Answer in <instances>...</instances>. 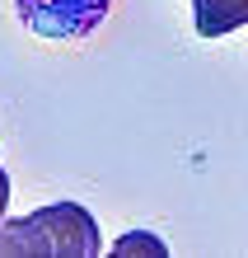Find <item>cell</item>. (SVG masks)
Returning <instances> with one entry per match:
<instances>
[{
  "label": "cell",
  "instance_id": "2",
  "mask_svg": "<svg viewBox=\"0 0 248 258\" xmlns=\"http://www.w3.org/2000/svg\"><path fill=\"white\" fill-rule=\"evenodd\" d=\"M14 10H19V24L33 28L38 38L75 42V38H89L108 19L113 0H14Z\"/></svg>",
  "mask_w": 248,
  "mask_h": 258
},
{
  "label": "cell",
  "instance_id": "1",
  "mask_svg": "<svg viewBox=\"0 0 248 258\" xmlns=\"http://www.w3.org/2000/svg\"><path fill=\"white\" fill-rule=\"evenodd\" d=\"M99 221L80 202H52L0 221V258H99Z\"/></svg>",
  "mask_w": 248,
  "mask_h": 258
},
{
  "label": "cell",
  "instance_id": "3",
  "mask_svg": "<svg viewBox=\"0 0 248 258\" xmlns=\"http://www.w3.org/2000/svg\"><path fill=\"white\" fill-rule=\"evenodd\" d=\"M192 24L201 38H225L248 24V0H192Z\"/></svg>",
  "mask_w": 248,
  "mask_h": 258
},
{
  "label": "cell",
  "instance_id": "4",
  "mask_svg": "<svg viewBox=\"0 0 248 258\" xmlns=\"http://www.w3.org/2000/svg\"><path fill=\"white\" fill-rule=\"evenodd\" d=\"M5 207H10V174L0 169V221H5Z\"/></svg>",
  "mask_w": 248,
  "mask_h": 258
}]
</instances>
